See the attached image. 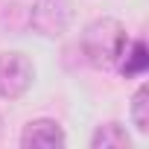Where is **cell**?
Masks as SVG:
<instances>
[{"label":"cell","mask_w":149,"mask_h":149,"mask_svg":"<svg viewBox=\"0 0 149 149\" xmlns=\"http://www.w3.org/2000/svg\"><path fill=\"white\" fill-rule=\"evenodd\" d=\"M35 79V67L24 53H0V97L18 100L29 91Z\"/></svg>","instance_id":"7a4b0ae2"},{"label":"cell","mask_w":149,"mask_h":149,"mask_svg":"<svg viewBox=\"0 0 149 149\" xmlns=\"http://www.w3.org/2000/svg\"><path fill=\"white\" fill-rule=\"evenodd\" d=\"M129 35H126V26L114 18H97L85 26L82 32V56L91 67H100V70H111L126 47Z\"/></svg>","instance_id":"6da1fadb"},{"label":"cell","mask_w":149,"mask_h":149,"mask_svg":"<svg viewBox=\"0 0 149 149\" xmlns=\"http://www.w3.org/2000/svg\"><path fill=\"white\" fill-rule=\"evenodd\" d=\"M146 64H149L146 44L140 38H134V41H126V47H123V53H120V58H117L114 67L123 73L126 79H134V76H143V73H146Z\"/></svg>","instance_id":"5b68a950"},{"label":"cell","mask_w":149,"mask_h":149,"mask_svg":"<svg viewBox=\"0 0 149 149\" xmlns=\"http://www.w3.org/2000/svg\"><path fill=\"white\" fill-rule=\"evenodd\" d=\"M91 146L94 149H123V146H129V134L120 123H105L94 132Z\"/></svg>","instance_id":"8992f818"},{"label":"cell","mask_w":149,"mask_h":149,"mask_svg":"<svg viewBox=\"0 0 149 149\" xmlns=\"http://www.w3.org/2000/svg\"><path fill=\"white\" fill-rule=\"evenodd\" d=\"M132 120L137 132H149V88L140 85L137 94L132 97Z\"/></svg>","instance_id":"52a82bcc"},{"label":"cell","mask_w":149,"mask_h":149,"mask_svg":"<svg viewBox=\"0 0 149 149\" xmlns=\"http://www.w3.org/2000/svg\"><path fill=\"white\" fill-rule=\"evenodd\" d=\"M73 21V9H70V0H38L29 12V24L35 32L47 35V38H58L67 32Z\"/></svg>","instance_id":"3957f363"},{"label":"cell","mask_w":149,"mask_h":149,"mask_svg":"<svg viewBox=\"0 0 149 149\" xmlns=\"http://www.w3.org/2000/svg\"><path fill=\"white\" fill-rule=\"evenodd\" d=\"M21 146L24 149H58V146H64V132L56 120L41 117V120L26 123V129L21 134Z\"/></svg>","instance_id":"277c9868"}]
</instances>
